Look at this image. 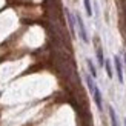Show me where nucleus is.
<instances>
[{
  "instance_id": "nucleus-4",
  "label": "nucleus",
  "mask_w": 126,
  "mask_h": 126,
  "mask_svg": "<svg viewBox=\"0 0 126 126\" xmlns=\"http://www.w3.org/2000/svg\"><path fill=\"white\" fill-rule=\"evenodd\" d=\"M66 17H68V22H69V28H71V32H72V35H74V34H75V17H74L69 11H66Z\"/></svg>"
},
{
  "instance_id": "nucleus-5",
  "label": "nucleus",
  "mask_w": 126,
  "mask_h": 126,
  "mask_svg": "<svg viewBox=\"0 0 126 126\" xmlns=\"http://www.w3.org/2000/svg\"><path fill=\"white\" fill-rule=\"evenodd\" d=\"M109 117H111V125L112 126H120L118 125V120H117V115H115V111H114V108L112 106H109Z\"/></svg>"
},
{
  "instance_id": "nucleus-7",
  "label": "nucleus",
  "mask_w": 126,
  "mask_h": 126,
  "mask_svg": "<svg viewBox=\"0 0 126 126\" xmlns=\"http://www.w3.org/2000/svg\"><path fill=\"white\" fill-rule=\"evenodd\" d=\"M83 3H85V9H86V14L88 16H92V6H91V0H83Z\"/></svg>"
},
{
  "instance_id": "nucleus-8",
  "label": "nucleus",
  "mask_w": 126,
  "mask_h": 126,
  "mask_svg": "<svg viewBox=\"0 0 126 126\" xmlns=\"http://www.w3.org/2000/svg\"><path fill=\"white\" fill-rule=\"evenodd\" d=\"M97 59H98V63L100 65H105V57H103V51H102V48H98L97 49Z\"/></svg>"
},
{
  "instance_id": "nucleus-11",
  "label": "nucleus",
  "mask_w": 126,
  "mask_h": 126,
  "mask_svg": "<svg viewBox=\"0 0 126 126\" xmlns=\"http://www.w3.org/2000/svg\"><path fill=\"white\" fill-rule=\"evenodd\" d=\"M125 126H126V120H125Z\"/></svg>"
},
{
  "instance_id": "nucleus-1",
  "label": "nucleus",
  "mask_w": 126,
  "mask_h": 126,
  "mask_svg": "<svg viewBox=\"0 0 126 126\" xmlns=\"http://www.w3.org/2000/svg\"><path fill=\"white\" fill-rule=\"evenodd\" d=\"M86 83H88V88H89V91L92 94V97H94V102H95L97 105V108L102 111L103 109V100H102V92H100L98 89V86L94 83V77L92 75H86Z\"/></svg>"
},
{
  "instance_id": "nucleus-9",
  "label": "nucleus",
  "mask_w": 126,
  "mask_h": 126,
  "mask_svg": "<svg viewBox=\"0 0 126 126\" xmlns=\"http://www.w3.org/2000/svg\"><path fill=\"white\" fill-rule=\"evenodd\" d=\"M105 69H106V72H108V77H112V66H111L109 60L105 62Z\"/></svg>"
},
{
  "instance_id": "nucleus-6",
  "label": "nucleus",
  "mask_w": 126,
  "mask_h": 126,
  "mask_svg": "<svg viewBox=\"0 0 126 126\" xmlns=\"http://www.w3.org/2000/svg\"><path fill=\"white\" fill-rule=\"evenodd\" d=\"M86 63H88V68H89V72H91V75L94 79L97 77V69H95V66H94V63H92V60H86Z\"/></svg>"
},
{
  "instance_id": "nucleus-10",
  "label": "nucleus",
  "mask_w": 126,
  "mask_h": 126,
  "mask_svg": "<svg viewBox=\"0 0 126 126\" xmlns=\"http://www.w3.org/2000/svg\"><path fill=\"white\" fill-rule=\"evenodd\" d=\"M125 63H126V52H125Z\"/></svg>"
},
{
  "instance_id": "nucleus-2",
  "label": "nucleus",
  "mask_w": 126,
  "mask_h": 126,
  "mask_svg": "<svg viewBox=\"0 0 126 126\" xmlns=\"http://www.w3.org/2000/svg\"><path fill=\"white\" fill-rule=\"evenodd\" d=\"M75 23H77V26H79V34H80V39L83 40L85 43L89 42V37H88V31H86V26H85V23L83 20H81V17L77 14L75 16Z\"/></svg>"
},
{
  "instance_id": "nucleus-3",
  "label": "nucleus",
  "mask_w": 126,
  "mask_h": 126,
  "mask_svg": "<svg viewBox=\"0 0 126 126\" xmlns=\"http://www.w3.org/2000/svg\"><path fill=\"white\" fill-rule=\"evenodd\" d=\"M114 65H115V72H117V77H118V81L120 83H123V63L120 60V57L118 55H115L114 57Z\"/></svg>"
}]
</instances>
